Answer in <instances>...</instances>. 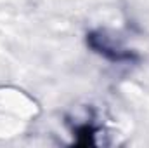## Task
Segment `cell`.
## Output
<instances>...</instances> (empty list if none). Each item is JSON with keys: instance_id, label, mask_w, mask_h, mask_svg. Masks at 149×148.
Masks as SVG:
<instances>
[{"instance_id": "obj_1", "label": "cell", "mask_w": 149, "mask_h": 148, "mask_svg": "<svg viewBox=\"0 0 149 148\" xmlns=\"http://www.w3.org/2000/svg\"><path fill=\"white\" fill-rule=\"evenodd\" d=\"M87 45L104 59L111 63H135L139 56L120 44L114 35H109L106 30H92L85 37Z\"/></svg>"}, {"instance_id": "obj_2", "label": "cell", "mask_w": 149, "mask_h": 148, "mask_svg": "<svg viewBox=\"0 0 149 148\" xmlns=\"http://www.w3.org/2000/svg\"><path fill=\"white\" fill-rule=\"evenodd\" d=\"M95 132L97 129L92 124H81L76 125L73 129V134H76V145L78 147H88V145H95Z\"/></svg>"}]
</instances>
